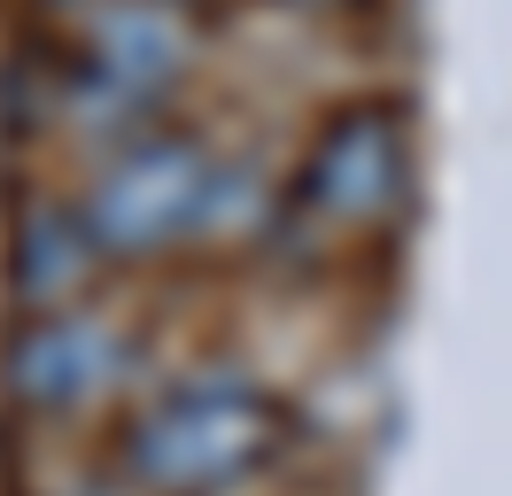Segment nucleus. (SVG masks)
<instances>
[{"label":"nucleus","instance_id":"obj_8","mask_svg":"<svg viewBox=\"0 0 512 496\" xmlns=\"http://www.w3.org/2000/svg\"><path fill=\"white\" fill-rule=\"evenodd\" d=\"M280 8H326V0H280Z\"/></svg>","mask_w":512,"mask_h":496},{"label":"nucleus","instance_id":"obj_3","mask_svg":"<svg viewBox=\"0 0 512 496\" xmlns=\"http://www.w3.org/2000/svg\"><path fill=\"white\" fill-rule=\"evenodd\" d=\"M225 148L194 124L163 117L148 132H125L86 155L78 171V210L94 225L109 272H156L179 256H210V202H218Z\"/></svg>","mask_w":512,"mask_h":496},{"label":"nucleus","instance_id":"obj_4","mask_svg":"<svg viewBox=\"0 0 512 496\" xmlns=\"http://www.w3.org/2000/svg\"><path fill=\"white\" fill-rule=\"evenodd\" d=\"M288 186V217L280 233H311L326 248H373L396 241L404 217L419 210V124L404 101L388 93H357L334 101L311 140L295 148L280 171Z\"/></svg>","mask_w":512,"mask_h":496},{"label":"nucleus","instance_id":"obj_6","mask_svg":"<svg viewBox=\"0 0 512 496\" xmlns=\"http://www.w3.org/2000/svg\"><path fill=\"white\" fill-rule=\"evenodd\" d=\"M101 279H109V256H101L78 194L70 186L16 194V210L0 225V295H8V318L16 310L86 303V295H101Z\"/></svg>","mask_w":512,"mask_h":496},{"label":"nucleus","instance_id":"obj_2","mask_svg":"<svg viewBox=\"0 0 512 496\" xmlns=\"http://www.w3.org/2000/svg\"><path fill=\"white\" fill-rule=\"evenodd\" d=\"M288 450V403L249 365H187L156 380L109 442L132 496H233Z\"/></svg>","mask_w":512,"mask_h":496},{"label":"nucleus","instance_id":"obj_1","mask_svg":"<svg viewBox=\"0 0 512 496\" xmlns=\"http://www.w3.org/2000/svg\"><path fill=\"white\" fill-rule=\"evenodd\" d=\"M202 55L210 24L194 0H94L47 55V132L78 140L86 155L148 132L202 78Z\"/></svg>","mask_w":512,"mask_h":496},{"label":"nucleus","instance_id":"obj_5","mask_svg":"<svg viewBox=\"0 0 512 496\" xmlns=\"http://www.w3.org/2000/svg\"><path fill=\"white\" fill-rule=\"evenodd\" d=\"M140 388V326L117 303L16 310L0 326V403L32 427H78Z\"/></svg>","mask_w":512,"mask_h":496},{"label":"nucleus","instance_id":"obj_7","mask_svg":"<svg viewBox=\"0 0 512 496\" xmlns=\"http://www.w3.org/2000/svg\"><path fill=\"white\" fill-rule=\"evenodd\" d=\"M24 8H39V16H55V24H70V16H86L94 0H24Z\"/></svg>","mask_w":512,"mask_h":496}]
</instances>
